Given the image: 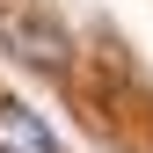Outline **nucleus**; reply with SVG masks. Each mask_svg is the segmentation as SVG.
Masks as SVG:
<instances>
[{"label": "nucleus", "mask_w": 153, "mask_h": 153, "mask_svg": "<svg viewBox=\"0 0 153 153\" xmlns=\"http://www.w3.org/2000/svg\"><path fill=\"white\" fill-rule=\"evenodd\" d=\"M0 153H59V139L29 102H0Z\"/></svg>", "instance_id": "1"}]
</instances>
